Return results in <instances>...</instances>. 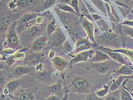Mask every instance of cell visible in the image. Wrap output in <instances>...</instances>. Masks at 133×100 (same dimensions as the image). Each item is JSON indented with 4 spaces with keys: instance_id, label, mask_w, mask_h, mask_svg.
Listing matches in <instances>:
<instances>
[{
    "instance_id": "obj_1",
    "label": "cell",
    "mask_w": 133,
    "mask_h": 100,
    "mask_svg": "<svg viewBox=\"0 0 133 100\" xmlns=\"http://www.w3.org/2000/svg\"><path fill=\"white\" fill-rule=\"evenodd\" d=\"M6 42L10 47H16L19 44L18 37L16 31V22H14L9 28L6 37Z\"/></svg>"
},
{
    "instance_id": "obj_2",
    "label": "cell",
    "mask_w": 133,
    "mask_h": 100,
    "mask_svg": "<svg viewBox=\"0 0 133 100\" xmlns=\"http://www.w3.org/2000/svg\"><path fill=\"white\" fill-rule=\"evenodd\" d=\"M50 36L51 45L54 46H59L62 45L66 40L64 34L59 28H57V29Z\"/></svg>"
},
{
    "instance_id": "obj_3",
    "label": "cell",
    "mask_w": 133,
    "mask_h": 100,
    "mask_svg": "<svg viewBox=\"0 0 133 100\" xmlns=\"http://www.w3.org/2000/svg\"><path fill=\"white\" fill-rule=\"evenodd\" d=\"M95 53V50L88 49L77 54L76 56L71 59V63H78L81 62L87 61L88 59H90L94 56Z\"/></svg>"
},
{
    "instance_id": "obj_4",
    "label": "cell",
    "mask_w": 133,
    "mask_h": 100,
    "mask_svg": "<svg viewBox=\"0 0 133 100\" xmlns=\"http://www.w3.org/2000/svg\"><path fill=\"white\" fill-rule=\"evenodd\" d=\"M94 46H95V44L88 39L80 38L76 42L74 52L79 53L81 51L90 49L91 48L94 47Z\"/></svg>"
},
{
    "instance_id": "obj_5",
    "label": "cell",
    "mask_w": 133,
    "mask_h": 100,
    "mask_svg": "<svg viewBox=\"0 0 133 100\" xmlns=\"http://www.w3.org/2000/svg\"><path fill=\"white\" fill-rule=\"evenodd\" d=\"M81 24L84 29L86 34L90 39V41L95 44V39L94 36V25L87 18H83L81 20Z\"/></svg>"
},
{
    "instance_id": "obj_6",
    "label": "cell",
    "mask_w": 133,
    "mask_h": 100,
    "mask_svg": "<svg viewBox=\"0 0 133 100\" xmlns=\"http://www.w3.org/2000/svg\"><path fill=\"white\" fill-rule=\"evenodd\" d=\"M101 37L104 41L114 45H119L121 43L119 36L117 33L112 32L111 31H106L101 35Z\"/></svg>"
},
{
    "instance_id": "obj_7",
    "label": "cell",
    "mask_w": 133,
    "mask_h": 100,
    "mask_svg": "<svg viewBox=\"0 0 133 100\" xmlns=\"http://www.w3.org/2000/svg\"><path fill=\"white\" fill-rule=\"evenodd\" d=\"M110 59H111L110 57L105 51L96 48V49H95V53L94 56L90 59H89V61L92 63L100 62L109 61Z\"/></svg>"
},
{
    "instance_id": "obj_8",
    "label": "cell",
    "mask_w": 133,
    "mask_h": 100,
    "mask_svg": "<svg viewBox=\"0 0 133 100\" xmlns=\"http://www.w3.org/2000/svg\"><path fill=\"white\" fill-rule=\"evenodd\" d=\"M49 41V38L47 36H42L36 38L31 45V50L33 51H41L44 48Z\"/></svg>"
},
{
    "instance_id": "obj_9",
    "label": "cell",
    "mask_w": 133,
    "mask_h": 100,
    "mask_svg": "<svg viewBox=\"0 0 133 100\" xmlns=\"http://www.w3.org/2000/svg\"><path fill=\"white\" fill-rule=\"evenodd\" d=\"M96 48L99 49H101L103 50V51H105V53H106L110 57L111 59L114 60V61H116L119 64H124V65H129L130 66H131V68H132L130 65H129L128 62H126V61L125 60V59L124 58V57L122 56V54H121V53L119 52H117V51H110V50H105L103 49H101L99 47H97Z\"/></svg>"
},
{
    "instance_id": "obj_10",
    "label": "cell",
    "mask_w": 133,
    "mask_h": 100,
    "mask_svg": "<svg viewBox=\"0 0 133 100\" xmlns=\"http://www.w3.org/2000/svg\"><path fill=\"white\" fill-rule=\"evenodd\" d=\"M73 85L75 88L82 93L87 92L90 89V86L87 81L81 77H77L73 81Z\"/></svg>"
},
{
    "instance_id": "obj_11",
    "label": "cell",
    "mask_w": 133,
    "mask_h": 100,
    "mask_svg": "<svg viewBox=\"0 0 133 100\" xmlns=\"http://www.w3.org/2000/svg\"><path fill=\"white\" fill-rule=\"evenodd\" d=\"M128 78H133V76H128L125 75H119L116 79L111 82V85L110 86L109 91H113L119 89L122 86L123 81Z\"/></svg>"
},
{
    "instance_id": "obj_12",
    "label": "cell",
    "mask_w": 133,
    "mask_h": 100,
    "mask_svg": "<svg viewBox=\"0 0 133 100\" xmlns=\"http://www.w3.org/2000/svg\"><path fill=\"white\" fill-rule=\"evenodd\" d=\"M52 59L54 67L58 71L64 70L66 66H67V61L66 60L59 56H54Z\"/></svg>"
},
{
    "instance_id": "obj_13",
    "label": "cell",
    "mask_w": 133,
    "mask_h": 100,
    "mask_svg": "<svg viewBox=\"0 0 133 100\" xmlns=\"http://www.w3.org/2000/svg\"><path fill=\"white\" fill-rule=\"evenodd\" d=\"M115 76L125 75L128 76H133V68L129 65L123 64L114 73Z\"/></svg>"
},
{
    "instance_id": "obj_14",
    "label": "cell",
    "mask_w": 133,
    "mask_h": 100,
    "mask_svg": "<svg viewBox=\"0 0 133 100\" xmlns=\"http://www.w3.org/2000/svg\"><path fill=\"white\" fill-rule=\"evenodd\" d=\"M92 67L94 69L100 73H106L110 69V65L107 61L100 62H94Z\"/></svg>"
},
{
    "instance_id": "obj_15",
    "label": "cell",
    "mask_w": 133,
    "mask_h": 100,
    "mask_svg": "<svg viewBox=\"0 0 133 100\" xmlns=\"http://www.w3.org/2000/svg\"><path fill=\"white\" fill-rule=\"evenodd\" d=\"M100 48L103 49L107 50H110L113 51H117V52H119L122 54H125L127 56V57L130 59V60L132 62L133 64V50H129V49H111L106 48L103 46H99Z\"/></svg>"
},
{
    "instance_id": "obj_16",
    "label": "cell",
    "mask_w": 133,
    "mask_h": 100,
    "mask_svg": "<svg viewBox=\"0 0 133 100\" xmlns=\"http://www.w3.org/2000/svg\"><path fill=\"white\" fill-rule=\"evenodd\" d=\"M19 82L17 80H13L9 82L6 86L4 92L5 94H10L13 93L19 87Z\"/></svg>"
},
{
    "instance_id": "obj_17",
    "label": "cell",
    "mask_w": 133,
    "mask_h": 100,
    "mask_svg": "<svg viewBox=\"0 0 133 100\" xmlns=\"http://www.w3.org/2000/svg\"><path fill=\"white\" fill-rule=\"evenodd\" d=\"M120 90V99L121 100H132L133 98L129 90L125 86H121Z\"/></svg>"
},
{
    "instance_id": "obj_18",
    "label": "cell",
    "mask_w": 133,
    "mask_h": 100,
    "mask_svg": "<svg viewBox=\"0 0 133 100\" xmlns=\"http://www.w3.org/2000/svg\"><path fill=\"white\" fill-rule=\"evenodd\" d=\"M56 7L62 11H66V12H69L72 14H76V15H78L76 11H75L74 9L72 8L70 5H68V4H67L60 2L58 4H57Z\"/></svg>"
},
{
    "instance_id": "obj_19",
    "label": "cell",
    "mask_w": 133,
    "mask_h": 100,
    "mask_svg": "<svg viewBox=\"0 0 133 100\" xmlns=\"http://www.w3.org/2000/svg\"><path fill=\"white\" fill-rule=\"evenodd\" d=\"M39 14L38 13H27L24 14L21 18V21L23 24H28L32 22L38 17Z\"/></svg>"
},
{
    "instance_id": "obj_20",
    "label": "cell",
    "mask_w": 133,
    "mask_h": 100,
    "mask_svg": "<svg viewBox=\"0 0 133 100\" xmlns=\"http://www.w3.org/2000/svg\"><path fill=\"white\" fill-rule=\"evenodd\" d=\"M30 72H31L30 68L26 66H20L17 67L15 70V74L17 76H24Z\"/></svg>"
},
{
    "instance_id": "obj_21",
    "label": "cell",
    "mask_w": 133,
    "mask_h": 100,
    "mask_svg": "<svg viewBox=\"0 0 133 100\" xmlns=\"http://www.w3.org/2000/svg\"><path fill=\"white\" fill-rule=\"evenodd\" d=\"M106 100H117L120 99L119 89L113 91H109V93L104 98Z\"/></svg>"
},
{
    "instance_id": "obj_22",
    "label": "cell",
    "mask_w": 133,
    "mask_h": 100,
    "mask_svg": "<svg viewBox=\"0 0 133 100\" xmlns=\"http://www.w3.org/2000/svg\"><path fill=\"white\" fill-rule=\"evenodd\" d=\"M111 84V82H110L108 85H105L103 86V88L102 89L96 91L95 93H96L97 95L99 97H100V98H103L104 97H105L107 96V94H108L109 92L110 86Z\"/></svg>"
},
{
    "instance_id": "obj_23",
    "label": "cell",
    "mask_w": 133,
    "mask_h": 100,
    "mask_svg": "<svg viewBox=\"0 0 133 100\" xmlns=\"http://www.w3.org/2000/svg\"><path fill=\"white\" fill-rule=\"evenodd\" d=\"M57 29V23L54 19L48 25L47 28H46V33H47L48 36H50L51 34L55 31Z\"/></svg>"
},
{
    "instance_id": "obj_24",
    "label": "cell",
    "mask_w": 133,
    "mask_h": 100,
    "mask_svg": "<svg viewBox=\"0 0 133 100\" xmlns=\"http://www.w3.org/2000/svg\"><path fill=\"white\" fill-rule=\"evenodd\" d=\"M19 99L22 100H34L36 99V97L31 92H24L20 94Z\"/></svg>"
},
{
    "instance_id": "obj_25",
    "label": "cell",
    "mask_w": 133,
    "mask_h": 100,
    "mask_svg": "<svg viewBox=\"0 0 133 100\" xmlns=\"http://www.w3.org/2000/svg\"><path fill=\"white\" fill-rule=\"evenodd\" d=\"M122 30L124 34H126L127 36L131 37V38L133 39V28L132 27L129 26H128V25H123L122 27Z\"/></svg>"
},
{
    "instance_id": "obj_26",
    "label": "cell",
    "mask_w": 133,
    "mask_h": 100,
    "mask_svg": "<svg viewBox=\"0 0 133 100\" xmlns=\"http://www.w3.org/2000/svg\"><path fill=\"white\" fill-rule=\"evenodd\" d=\"M40 33H41V28L38 26H34L30 29L29 33L31 36L37 37L39 35Z\"/></svg>"
},
{
    "instance_id": "obj_27",
    "label": "cell",
    "mask_w": 133,
    "mask_h": 100,
    "mask_svg": "<svg viewBox=\"0 0 133 100\" xmlns=\"http://www.w3.org/2000/svg\"><path fill=\"white\" fill-rule=\"evenodd\" d=\"M61 89H62V86L61 85L53 84L52 85H50V86H49V90L51 93L56 94V93H58L59 91L61 90Z\"/></svg>"
},
{
    "instance_id": "obj_28",
    "label": "cell",
    "mask_w": 133,
    "mask_h": 100,
    "mask_svg": "<svg viewBox=\"0 0 133 100\" xmlns=\"http://www.w3.org/2000/svg\"><path fill=\"white\" fill-rule=\"evenodd\" d=\"M70 5L73 8L75 11H76V13L78 16L80 15V10L79 8L78 5V0H71V2L70 3Z\"/></svg>"
},
{
    "instance_id": "obj_29",
    "label": "cell",
    "mask_w": 133,
    "mask_h": 100,
    "mask_svg": "<svg viewBox=\"0 0 133 100\" xmlns=\"http://www.w3.org/2000/svg\"><path fill=\"white\" fill-rule=\"evenodd\" d=\"M13 56L16 61H21L25 58V54L24 52H22L21 51H18L13 54Z\"/></svg>"
},
{
    "instance_id": "obj_30",
    "label": "cell",
    "mask_w": 133,
    "mask_h": 100,
    "mask_svg": "<svg viewBox=\"0 0 133 100\" xmlns=\"http://www.w3.org/2000/svg\"><path fill=\"white\" fill-rule=\"evenodd\" d=\"M57 1V0H46V1L44 3L45 9H48L53 6Z\"/></svg>"
},
{
    "instance_id": "obj_31",
    "label": "cell",
    "mask_w": 133,
    "mask_h": 100,
    "mask_svg": "<svg viewBox=\"0 0 133 100\" xmlns=\"http://www.w3.org/2000/svg\"><path fill=\"white\" fill-rule=\"evenodd\" d=\"M62 46H62L63 49L66 53H69V52H70V51H71V50H72L71 46H70V44H69V42H68L67 39H66L65 41V42L62 44Z\"/></svg>"
},
{
    "instance_id": "obj_32",
    "label": "cell",
    "mask_w": 133,
    "mask_h": 100,
    "mask_svg": "<svg viewBox=\"0 0 133 100\" xmlns=\"http://www.w3.org/2000/svg\"><path fill=\"white\" fill-rule=\"evenodd\" d=\"M5 60V62L6 63V64L8 66H11L14 64V63L16 61V60L14 58V57L13 56V54L12 55H11L10 56H9L8 57L4 59Z\"/></svg>"
},
{
    "instance_id": "obj_33",
    "label": "cell",
    "mask_w": 133,
    "mask_h": 100,
    "mask_svg": "<svg viewBox=\"0 0 133 100\" xmlns=\"http://www.w3.org/2000/svg\"><path fill=\"white\" fill-rule=\"evenodd\" d=\"M30 1L31 0H17L16 5L20 7H25Z\"/></svg>"
},
{
    "instance_id": "obj_34",
    "label": "cell",
    "mask_w": 133,
    "mask_h": 100,
    "mask_svg": "<svg viewBox=\"0 0 133 100\" xmlns=\"http://www.w3.org/2000/svg\"><path fill=\"white\" fill-rule=\"evenodd\" d=\"M86 99L88 100H98V99H102V98H100V97H98L96 93H91L89 94L88 96H87V97H86Z\"/></svg>"
},
{
    "instance_id": "obj_35",
    "label": "cell",
    "mask_w": 133,
    "mask_h": 100,
    "mask_svg": "<svg viewBox=\"0 0 133 100\" xmlns=\"http://www.w3.org/2000/svg\"><path fill=\"white\" fill-rule=\"evenodd\" d=\"M14 53V50L13 49H6L3 50V53H4L5 55L10 56Z\"/></svg>"
},
{
    "instance_id": "obj_36",
    "label": "cell",
    "mask_w": 133,
    "mask_h": 100,
    "mask_svg": "<svg viewBox=\"0 0 133 100\" xmlns=\"http://www.w3.org/2000/svg\"><path fill=\"white\" fill-rule=\"evenodd\" d=\"M122 25H128L129 26H131L133 28V20L130 21V20H125L121 23Z\"/></svg>"
},
{
    "instance_id": "obj_37",
    "label": "cell",
    "mask_w": 133,
    "mask_h": 100,
    "mask_svg": "<svg viewBox=\"0 0 133 100\" xmlns=\"http://www.w3.org/2000/svg\"><path fill=\"white\" fill-rule=\"evenodd\" d=\"M92 18H93V19H94L95 21H97L98 20H99V19H101L102 17H101V16H99V15H98V14L97 13H93L92 14Z\"/></svg>"
},
{
    "instance_id": "obj_38",
    "label": "cell",
    "mask_w": 133,
    "mask_h": 100,
    "mask_svg": "<svg viewBox=\"0 0 133 100\" xmlns=\"http://www.w3.org/2000/svg\"><path fill=\"white\" fill-rule=\"evenodd\" d=\"M59 99V98L58 97L55 95H51L50 97H49L48 98H46V99L48 100H58Z\"/></svg>"
},
{
    "instance_id": "obj_39",
    "label": "cell",
    "mask_w": 133,
    "mask_h": 100,
    "mask_svg": "<svg viewBox=\"0 0 133 100\" xmlns=\"http://www.w3.org/2000/svg\"><path fill=\"white\" fill-rule=\"evenodd\" d=\"M55 56V53L53 50H51L49 53V57L50 58H53V57Z\"/></svg>"
},
{
    "instance_id": "obj_40",
    "label": "cell",
    "mask_w": 133,
    "mask_h": 100,
    "mask_svg": "<svg viewBox=\"0 0 133 100\" xmlns=\"http://www.w3.org/2000/svg\"><path fill=\"white\" fill-rule=\"evenodd\" d=\"M58 1H59L60 2L65 3V4H70V3L71 2V0H58Z\"/></svg>"
},
{
    "instance_id": "obj_41",
    "label": "cell",
    "mask_w": 133,
    "mask_h": 100,
    "mask_svg": "<svg viewBox=\"0 0 133 100\" xmlns=\"http://www.w3.org/2000/svg\"><path fill=\"white\" fill-rule=\"evenodd\" d=\"M46 76V73L44 74V73H40L39 75H38V77H39V79H44L45 78Z\"/></svg>"
},
{
    "instance_id": "obj_42",
    "label": "cell",
    "mask_w": 133,
    "mask_h": 100,
    "mask_svg": "<svg viewBox=\"0 0 133 100\" xmlns=\"http://www.w3.org/2000/svg\"><path fill=\"white\" fill-rule=\"evenodd\" d=\"M42 21H43V19H42V18H41V17H38V18L36 19L37 24H41Z\"/></svg>"
},
{
    "instance_id": "obj_43",
    "label": "cell",
    "mask_w": 133,
    "mask_h": 100,
    "mask_svg": "<svg viewBox=\"0 0 133 100\" xmlns=\"http://www.w3.org/2000/svg\"><path fill=\"white\" fill-rule=\"evenodd\" d=\"M130 12L133 14V9H131V11H130Z\"/></svg>"
}]
</instances>
